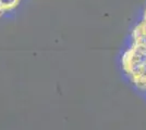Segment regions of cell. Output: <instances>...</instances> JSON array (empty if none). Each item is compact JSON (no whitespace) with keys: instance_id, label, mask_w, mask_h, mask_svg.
Returning a JSON list of instances; mask_svg holds the SVG:
<instances>
[{"instance_id":"cell-1","label":"cell","mask_w":146,"mask_h":130,"mask_svg":"<svg viewBox=\"0 0 146 130\" xmlns=\"http://www.w3.org/2000/svg\"><path fill=\"white\" fill-rule=\"evenodd\" d=\"M19 1L20 0H0V3L3 8L5 12L6 11H9V10H12L13 8L18 6Z\"/></svg>"},{"instance_id":"cell-2","label":"cell","mask_w":146,"mask_h":130,"mask_svg":"<svg viewBox=\"0 0 146 130\" xmlns=\"http://www.w3.org/2000/svg\"><path fill=\"white\" fill-rule=\"evenodd\" d=\"M3 12H5V10H3V8H2L1 3H0V15H1V14H2Z\"/></svg>"},{"instance_id":"cell-3","label":"cell","mask_w":146,"mask_h":130,"mask_svg":"<svg viewBox=\"0 0 146 130\" xmlns=\"http://www.w3.org/2000/svg\"><path fill=\"white\" fill-rule=\"evenodd\" d=\"M144 19H146V11H145V15H144Z\"/></svg>"}]
</instances>
